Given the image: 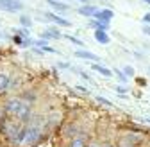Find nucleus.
Returning <instances> with one entry per match:
<instances>
[{
	"instance_id": "f257e3e1",
	"label": "nucleus",
	"mask_w": 150,
	"mask_h": 147,
	"mask_svg": "<svg viewBox=\"0 0 150 147\" xmlns=\"http://www.w3.org/2000/svg\"><path fill=\"white\" fill-rule=\"evenodd\" d=\"M6 113L11 115V117H14V118H18L20 122H29L30 120V106L23 99L14 97V99L7 101V104H6Z\"/></svg>"
},
{
	"instance_id": "f03ea898",
	"label": "nucleus",
	"mask_w": 150,
	"mask_h": 147,
	"mask_svg": "<svg viewBox=\"0 0 150 147\" xmlns=\"http://www.w3.org/2000/svg\"><path fill=\"white\" fill-rule=\"evenodd\" d=\"M38 120H41V118L29 120L27 126H25V131H23V145H27V147H32V145H36L38 142L41 140V127H40V124H38Z\"/></svg>"
},
{
	"instance_id": "7ed1b4c3",
	"label": "nucleus",
	"mask_w": 150,
	"mask_h": 147,
	"mask_svg": "<svg viewBox=\"0 0 150 147\" xmlns=\"http://www.w3.org/2000/svg\"><path fill=\"white\" fill-rule=\"evenodd\" d=\"M23 131L25 127L22 124H16V122H11L9 127H7V138L13 142V143H23Z\"/></svg>"
},
{
	"instance_id": "20e7f679",
	"label": "nucleus",
	"mask_w": 150,
	"mask_h": 147,
	"mask_svg": "<svg viewBox=\"0 0 150 147\" xmlns=\"http://www.w3.org/2000/svg\"><path fill=\"white\" fill-rule=\"evenodd\" d=\"M0 9L7 13H20L23 9L22 0H0Z\"/></svg>"
},
{
	"instance_id": "39448f33",
	"label": "nucleus",
	"mask_w": 150,
	"mask_h": 147,
	"mask_svg": "<svg viewBox=\"0 0 150 147\" xmlns=\"http://www.w3.org/2000/svg\"><path fill=\"white\" fill-rule=\"evenodd\" d=\"M98 11H100V9H98L97 6H89V4H84V6H81V7L77 9L79 14H82V16H89V18H95V14H97Z\"/></svg>"
},
{
	"instance_id": "423d86ee",
	"label": "nucleus",
	"mask_w": 150,
	"mask_h": 147,
	"mask_svg": "<svg viewBox=\"0 0 150 147\" xmlns=\"http://www.w3.org/2000/svg\"><path fill=\"white\" fill-rule=\"evenodd\" d=\"M75 58H81V59H86V61H97V63L100 61V58L97 56V54H93V52H89V50H84V49H82V50H81V49L75 50Z\"/></svg>"
},
{
	"instance_id": "0eeeda50",
	"label": "nucleus",
	"mask_w": 150,
	"mask_h": 147,
	"mask_svg": "<svg viewBox=\"0 0 150 147\" xmlns=\"http://www.w3.org/2000/svg\"><path fill=\"white\" fill-rule=\"evenodd\" d=\"M112 16H115L112 9H100V11L95 14V20H98V22H104V24H109V22L112 20Z\"/></svg>"
},
{
	"instance_id": "6e6552de",
	"label": "nucleus",
	"mask_w": 150,
	"mask_h": 147,
	"mask_svg": "<svg viewBox=\"0 0 150 147\" xmlns=\"http://www.w3.org/2000/svg\"><path fill=\"white\" fill-rule=\"evenodd\" d=\"M45 18H48L50 22H54V24H57V25H61V27H70L71 24L68 22V20H64L63 16H59V14H55V13H45Z\"/></svg>"
},
{
	"instance_id": "1a4fd4ad",
	"label": "nucleus",
	"mask_w": 150,
	"mask_h": 147,
	"mask_svg": "<svg viewBox=\"0 0 150 147\" xmlns=\"http://www.w3.org/2000/svg\"><path fill=\"white\" fill-rule=\"evenodd\" d=\"M93 38H95L97 43H100V45H107L111 41V36L107 34V31H98V29L93 32Z\"/></svg>"
},
{
	"instance_id": "9d476101",
	"label": "nucleus",
	"mask_w": 150,
	"mask_h": 147,
	"mask_svg": "<svg viewBox=\"0 0 150 147\" xmlns=\"http://www.w3.org/2000/svg\"><path fill=\"white\" fill-rule=\"evenodd\" d=\"M138 136H132V135H125L123 138H120V142H118V147H136V143H138Z\"/></svg>"
},
{
	"instance_id": "9b49d317",
	"label": "nucleus",
	"mask_w": 150,
	"mask_h": 147,
	"mask_svg": "<svg viewBox=\"0 0 150 147\" xmlns=\"http://www.w3.org/2000/svg\"><path fill=\"white\" fill-rule=\"evenodd\" d=\"M47 4H48L54 11H59V13H66V11L70 9V6H66V4H63V2H59V0H47Z\"/></svg>"
},
{
	"instance_id": "f8f14e48",
	"label": "nucleus",
	"mask_w": 150,
	"mask_h": 147,
	"mask_svg": "<svg viewBox=\"0 0 150 147\" xmlns=\"http://www.w3.org/2000/svg\"><path fill=\"white\" fill-rule=\"evenodd\" d=\"M91 68L95 70V72H98V74H102L104 77H112V76H115V72H112V70H109V68H105V66H102L98 63H91Z\"/></svg>"
},
{
	"instance_id": "ddd939ff",
	"label": "nucleus",
	"mask_w": 150,
	"mask_h": 147,
	"mask_svg": "<svg viewBox=\"0 0 150 147\" xmlns=\"http://www.w3.org/2000/svg\"><path fill=\"white\" fill-rule=\"evenodd\" d=\"M41 36H43L45 40H47V38H54V40H59V38H63V34H61L57 29H55V27H48V29H47V31H45Z\"/></svg>"
},
{
	"instance_id": "4468645a",
	"label": "nucleus",
	"mask_w": 150,
	"mask_h": 147,
	"mask_svg": "<svg viewBox=\"0 0 150 147\" xmlns=\"http://www.w3.org/2000/svg\"><path fill=\"white\" fill-rule=\"evenodd\" d=\"M9 83H11V79H9L7 74H0V93H4V91L7 90Z\"/></svg>"
},
{
	"instance_id": "2eb2a0df",
	"label": "nucleus",
	"mask_w": 150,
	"mask_h": 147,
	"mask_svg": "<svg viewBox=\"0 0 150 147\" xmlns=\"http://www.w3.org/2000/svg\"><path fill=\"white\" fill-rule=\"evenodd\" d=\"M89 25L93 27V29H98V31H107L109 29V24H104V22H98V20H89Z\"/></svg>"
},
{
	"instance_id": "dca6fc26",
	"label": "nucleus",
	"mask_w": 150,
	"mask_h": 147,
	"mask_svg": "<svg viewBox=\"0 0 150 147\" xmlns=\"http://www.w3.org/2000/svg\"><path fill=\"white\" fill-rule=\"evenodd\" d=\"M68 147H88L86 145V142H84V138L82 136H75L71 142H70V145Z\"/></svg>"
},
{
	"instance_id": "f3484780",
	"label": "nucleus",
	"mask_w": 150,
	"mask_h": 147,
	"mask_svg": "<svg viewBox=\"0 0 150 147\" xmlns=\"http://www.w3.org/2000/svg\"><path fill=\"white\" fill-rule=\"evenodd\" d=\"M112 72H115V76H116V79L122 83V84H125L127 81H129V77L125 76V74H123V70H118V68H115V70H112Z\"/></svg>"
},
{
	"instance_id": "a211bd4d",
	"label": "nucleus",
	"mask_w": 150,
	"mask_h": 147,
	"mask_svg": "<svg viewBox=\"0 0 150 147\" xmlns=\"http://www.w3.org/2000/svg\"><path fill=\"white\" fill-rule=\"evenodd\" d=\"M20 25H22V27H25V29H30V25H32L30 16H27V14H22V16H20Z\"/></svg>"
},
{
	"instance_id": "6ab92c4d",
	"label": "nucleus",
	"mask_w": 150,
	"mask_h": 147,
	"mask_svg": "<svg viewBox=\"0 0 150 147\" xmlns=\"http://www.w3.org/2000/svg\"><path fill=\"white\" fill-rule=\"evenodd\" d=\"M14 32L18 34V38H23V40H27V38H29V29H25V27H20V29H16Z\"/></svg>"
},
{
	"instance_id": "aec40b11",
	"label": "nucleus",
	"mask_w": 150,
	"mask_h": 147,
	"mask_svg": "<svg viewBox=\"0 0 150 147\" xmlns=\"http://www.w3.org/2000/svg\"><path fill=\"white\" fill-rule=\"evenodd\" d=\"M64 38H66V40H70V41H71V43H75V45H79V47H84L82 40H79V38H75V36H71V34H64Z\"/></svg>"
},
{
	"instance_id": "412c9836",
	"label": "nucleus",
	"mask_w": 150,
	"mask_h": 147,
	"mask_svg": "<svg viewBox=\"0 0 150 147\" xmlns=\"http://www.w3.org/2000/svg\"><path fill=\"white\" fill-rule=\"evenodd\" d=\"M123 74H125L127 77H134V74H136V70H134L132 66H130V65H125V66H123Z\"/></svg>"
},
{
	"instance_id": "4be33fe9",
	"label": "nucleus",
	"mask_w": 150,
	"mask_h": 147,
	"mask_svg": "<svg viewBox=\"0 0 150 147\" xmlns=\"http://www.w3.org/2000/svg\"><path fill=\"white\" fill-rule=\"evenodd\" d=\"M95 101H97V102H100V104H104L105 108H111V106H112V102H111V101H107L105 97H100V95H98Z\"/></svg>"
},
{
	"instance_id": "5701e85b",
	"label": "nucleus",
	"mask_w": 150,
	"mask_h": 147,
	"mask_svg": "<svg viewBox=\"0 0 150 147\" xmlns=\"http://www.w3.org/2000/svg\"><path fill=\"white\" fill-rule=\"evenodd\" d=\"M43 52H48V54H61L57 49H52L50 45H47V47H43Z\"/></svg>"
},
{
	"instance_id": "b1692460",
	"label": "nucleus",
	"mask_w": 150,
	"mask_h": 147,
	"mask_svg": "<svg viewBox=\"0 0 150 147\" xmlns=\"http://www.w3.org/2000/svg\"><path fill=\"white\" fill-rule=\"evenodd\" d=\"M115 90L118 91V95H123V93H127V88H125V86H120V84H118Z\"/></svg>"
},
{
	"instance_id": "393cba45",
	"label": "nucleus",
	"mask_w": 150,
	"mask_h": 147,
	"mask_svg": "<svg viewBox=\"0 0 150 147\" xmlns=\"http://www.w3.org/2000/svg\"><path fill=\"white\" fill-rule=\"evenodd\" d=\"M141 20H143V24H145V25H150V13H145Z\"/></svg>"
},
{
	"instance_id": "a878e982",
	"label": "nucleus",
	"mask_w": 150,
	"mask_h": 147,
	"mask_svg": "<svg viewBox=\"0 0 150 147\" xmlns=\"http://www.w3.org/2000/svg\"><path fill=\"white\" fill-rule=\"evenodd\" d=\"M75 90H77V91H81V93H84V95H88V93H89V91H88V88H84V86H81V84H79V86H75Z\"/></svg>"
},
{
	"instance_id": "bb28decb",
	"label": "nucleus",
	"mask_w": 150,
	"mask_h": 147,
	"mask_svg": "<svg viewBox=\"0 0 150 147\" xmlns=\"http://www.w3.org/2000/svg\"><path fill=\"white\" fill-rule=\"evenodd\" d=\"M57 66H59V68H70V63H64V61H59V63H57Z\"/></svg>"
},
{
	"instance_id": "cd10ccee",
	"label": "nucleus",
	"mask_w": 150,
	"mask_h": 147,
	"mask_svg": "<svg viewBox=\"0 0 150 147\" xmlns=\"http://www.w3.org/2000/svg\"><path fill=\"white\" fill-rule=\"evenodd\" d=\"M143 34L150 36V25H143Z\"/></svg>"
},
{
	"instance_id": "c85d7f7f",
	"label": "nucleus",
	"mask_w": 150,
	"mask_h": 147,
	"mask_svg": "<svg viewBox=\"0 0 150 147\" xmlns=\"http://www.w3.org/2000/svg\"><path fill=\"white\" fill-rule=\"evenodd\" d=\"M81 77H82V79H86V81H91V77L88 76V74H86V72H81Z\"/></svg>"
},
{
	"instance_id": "c756f323",
	"label": "nucleus",
	"mask_w": 150,
	"mask_h": 147,
	"mask_svg": "<svg viewBox=\"0 0 150 147\" xmlns=\"http://www.w3.org/2000/svg\"><path fill=\"white\" fill-rule=\"evenodd\" d=\"M102 147H116V145H112V143H105V145H102Z\"/></svg>"
},
{
	"instance_id": "7c9ffc66",
	"label": "nucleus",
	"mask_w": 150,
	"mask_h": 147,
	"mask_svg": "<svg viewBox=\"0 0 150 147\" xmlns=\"http://www.w3.org/2000/svg\"><path fill=\"white\" fill-rule=\"evenodd\" d=\"M88 147H100V145H97V143H89Z\"/></svg>"
},
{
	"instance_id": "2f4dec72",
	"label": "nucleus",
	"mask_w": 150,
	"mask_h": 147,
	"mask_svg": "<svg viewBox=\"0 0 150 147\" xmlns=\"http://www.w3.org/2000/svg\"><path fill=\"white\" fill-rule=\"evenodd\" d=\"M143 122H146V124H150V118H143Z\"/></svg>"
},
{
	"instance_id": "473e14b6",
	"label": "nucleus",
	"mask_w": 150,
	"mask_h": 147,
	"mask_svg": "<svg viewBox=\"0 0 150 147\" xmlns=\"http://www.w3.org/2000/svg\"><path fill=\"white\" fill-rule=\"evenodd\" d=\"M79 2H82V4H88V0H79Z\"/></svg>"
},
{
	"instance_id": "72a5a7b5",
	"label": "nucleus",
	"mask_w": 150,
	"mask_h": 147,
	"mask_svg": "<svg viewBox=\"0 0 150 147\" xmlns=\"http://www.w3.org/2000/svg\"><path fill=\"white\" fill-rule=\"evenodd\" d=\"M59 2H61V0H59Z\"/></svg>"
}]
</instances>
